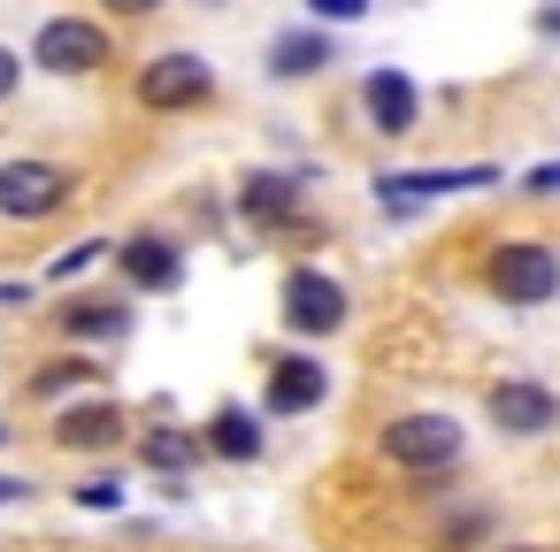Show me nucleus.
<instances>
[{
	"label": "nucleus",
	"instance_id": "412c9836",
	"mask_svg": "<svg viewBox=\"0 0 560 552\" xmlns=\"http://www.w3.org/2000/svg\"><path fill=\"white\" fill-rule=\"evenodd\" d=\"M101 254H108V246H101V238H85V246H70V254L55 261V277H78V269H85V261H101Z\"/></svg>",
	"mask_w": 560,
	"mask_h": 552
},
{
	"label": "nucleus",
	"instance_id": "39448f33",
	"mask_svg": "<svg viewBox=\"0 0 560 552\" xmlns=\"http://www.w3.org/2000/svg\"><path fill=\"white\" fill-rule=\"evenodd\" d=\"M32 55H39V70H55V78H85V70L108 62V32L85 24V16H55V24H39Z\"/></svg>",
	"mask_w": 560,
	"mask_h": 552
},
{
	"label": "nucleus",
	"instance_id": "2eb2a0df",
	"mask_svg": "<svg viewBox=\"0 0 560 552\" xmlns=\"http://www.w3.org/2000/svg\"><path fill=\"white\" fill-rule=\"evenodd\" d=\"M238 208H246L254 223H284V215L300 208V185H292V177H269V169H261V177H246V185H238Z\"/></svg>",
	"mask_w": 560,
	"mask_h": 552
},
{
	"label": "nucleus",
	"instance_id": "a878e982",
	"mask_svg": "<svg viewBox=\"0 0 560 552\" xmlns=\"http://www.w3.org/2000/svg\"><path fill=\"white\" fill-rule=\"evenodd\" d=\"M32 483H16V475H0V506H9V498H24Z\"/></svg>",
	"mask_w": 560,
	"mask_h": 552
},
{
	"label": "nucleus",
	"instance_id": "5701e85b",
	"mask_svg": "<svg viewBox=\"0 0 560 552\" xmlns=\"http://www.w3.org/2000/svg\"><path fill=\"white\" fill-rule=\"evenodd\" d=\"M16 78H24V70H16V55H9V47H0V101H9V93H16Z\"/></svg>",
	"mask_w": 560,
	"mask_h": 552
},
{
	"label": "nucleus",
	"instance_id": "0eeeda50",
	"mask_svg": "<svg viewBox=\"0 0 560 552\" xmlns=\"http://www.w3.org/2000/svg\"><path fill=\"white\" fill-rule=\"evenodd\" d=\"M139 101L147 108H200V101H215V70L200 62V55H162V62H147L139 70Z\"/></svg>",
	"mask_w": 560,
	"mask_h": 552
},
{
	"label": "nucleus",
	"instance_id": "6e6552de",
	"mask_svg": "<svg viewBox=\"0 0 560 552\" xmlns=\"http://www.w3.org/2000/svg\"><path fill=\"white\" fill-rule=\"evenodd\" d=\"M70 200V177L55 162H0V215H16V223H39Z\"/></svg>",
	"mask_w": 560,
	"mask_h": 552
},
{
	"label": "nucleus",
	"instance_id": "9b49d317",
	"mask_svg": "<svg viewBox=\"0 0 560 552\" xmlns=\"http://www.w3.org/2000/svg\"><path fill=\"white\" fill-rule=\"evenodd\" d=\"M124 277H131L139 292H177V284H185V254H177L170 238H131V246H124Z\"/></svg>",
	"mask_w": 560,
	"mask_h": 552
},
{
	"label": "nucleus",
	"instance_id": "393cba45",
	"mask_svg": "<svg viewBox=\"0 0 560 552\" xmlns=\"http://www.w3.org/2000/svg\"><path fill=\"white\" fill-rule=\"evenodd\" d=\"M537 32H545V39H560V0H552V9H537Z\"/></svg>",
	"mask_w": 560,
	"mask_h": 552
},
{
	"label": "nucleus",
	"instance_id": "1a4fd4ad",
	"mask_svg": "<svg viewBox=\"0 0 560 552\" xmlns=\"http://www.w3.org/2000/svg\"><path fill=\"white\" fill-rule=\"evenodd\" d=\"M361 108H369V131H384V139H407V131L422 124V93H415V78L392 70V62L361 78Z\"/></svg>",
	"mask_w": 560,
	"mask_h": 552
},
{
	"label": "nucleus",
	"instance_id": "423d86ee",
	"mask_svg": "<svg viewBox=\"0 0 560 552\" xmlns=\"http://www.w3.org/2000/svg\"><path fill=\"white\" fill-rule=\"evenodd\" d=\"M284 322H292L300 338L346 330V284L323 277V269H292V277H284Z\"/></svg>",
	"mask_w": 560,
	"mask_h": 552
},
{
	"label": "nucleus",
	"instance_id": "7ed1b4c3",
	"mask_svg": "<svg viewBox=\"0 0 560 552\" xmlns=\"http://www.w3.org/2000/svg\"><path fill=\"white\" fill-rule=\"evenodd\" d=\"M483 185H499L491 162H476V169H392V177H376V200H384V215H415L445 192H483Z\"/></svg>",
	"mask_w": 560,
	"mask_h": 552
},
{
	"label": "nucleus",
	"instance_id": "a211bd4d",
	"mask_svg": "<svg viewBox=\"0 0 560 552\" xmlns=\"http://www.w3.org/2000/svg\"><path fill=\"white\" fill-rule=\"evenodd\" d=\"M93 376H101V368H93V361H55V368H47V376H39V399H62V391H70V384H93Z\"/></svg>",
	"mask_w": 560,
	"mask_h": 552
},
{
	"label": "nucleus",
	"instance_id": "f03ea898",
	"mask_svg": "<svg viewBox=\"0 0 560 552\" xmlns=\"http://www.w3.org/2000/svg\"><path fill=\"white\" fill-rule=\"evenodd\" d=\"M460 445H468V437H460L453 414H399V422H384V460H399V468H415V475L453 468Z\"/></svg>",
	"mask_w": 560,
	"mask_h": 552
},
{
	"label": "nucleus",
	"instance_id": "f257e3e1",
	"mask_svg": "<svg viewBox=\"0 0 560 552\" xmlns=\"http://www.w3.org/2000/svg\"><path fill=\"white\" fill-rule=\"evenodd\" d=\"M483 284L506 307H545V300H560V254L545 238H499L483 261Z\"/></svg>",
	"mask_w": 560,
	"mask_h": 552
},
{
	"label": "nucleus",
	"instance_id": "aec40b11",
	"mask_svg": "<svg viewBox=\"0 0 560 552\" xmlns=\"http://www.w3.org/2000/svg\"><path fill=\"white\" fill-rule=\"evenodd\" d=\"M124 498V483L116 475H93V483H78V506H116Z\"/></svg>",
	"mask_w": 560,
	"mask_h": 552
},
{
	"label": "nucleus",
	"instance_id": "6ab92c4d",
	"mask_svg": "<svg viewBox=\"0 0 560 552\" xmlns=\"http://www.w3.org/2000/svg\"><path fill=\"white\" fill-rule=\"evenodd\" d=\"M307 16H315V24H361L369 0H307Z\"/></svg>",
	"mask_w": 560,
	"mask_h": 552
},
{
	"label": "nucleus",
	"instance_id": "4468645a",
	"mask_svg": "<svg viewBox=\"0 0 560 552\" xmlns=\"http://www.w3.org/2000/svg\"><path fill=\"white\" fill-rule=\"evenodd\" d=\"M330 70V39L323 32H277L269 39V78H315Z\"/></svg>",
	"mask_w": 560,
	"mask_h": 552
},
{
	"label": "nucleus",
	"instance_id": "bb28decb",
	"mask_svg": "<svg viewBox=\"0 0 560 552\" xmlns=\"http://www.w3.org/2000/svg\"><path fill=\"white\" fill-rule=\"evenodd\" d=\"M514 552H545V544H514Z\"/></svg>",
	"mask_w": 560,
	"mask_h": 552
},
{
	"label": "nucleus",
	"instance_id": "ddd939ff",
	"mask_svg": "<svg viewBox=\"0 0 560 552\" xmlns=\"http://www.w3.org/2000/svg\"><path fill=\"white\" fill-rule=\"evenodd\" d=\"M208 453H215V460H261V414H254V407H215Z\"/></svg>",
	"mask_w": 560,
	"mask_h": 552
},
{
	"label": "nucleus",
	"instance_id": "f3484780",
	"mask_svg": "<svg viewBox=\"0 0 560 552\" xmlns=\"http://www.w3.org/2000/svg\"><path fill=\"white\" fill-rule=\"evenodd\" d=\"M192 460H200V445H192V437H177V430H154V437H147V468H162V475H185Z\"/></svg>",
	"mask_w": 560,
	"mask_h": 552
},
{
	"label": "nucleus",
	"instance_id": "f8f14e48",
	"mask_svg": "<svg viewBox=\"0 0 560 552\" xmlns=\"http://www.w3.org/2000/svg\"><path fill=\"white\" fill-rule=\"evenodd\" d=\"M55 437H62L70 453H108V445L124 437V414H116V399H93V407H70V414L55 422Z\"/></svg>",
	"mask_w": 560,
	"mask_h": 552
},
{
	"label": "nucleus",
	"instance_id": "b1692460",
	"mask_svg": "<svg viewBox=\"0 0 560 552\" xmlns=\"http://www.w3.org/2000/svg\"><path fill=\"white\" fill-rule=\"evenodd\" d=\"M108 9H116V16H154L162 0H108Z\"/></svg>",
	"mask_w": 560,
	"mask_h": 552
},
{
	"label": "nucleus",
	"instance_id": "4be33fe9",
	"mask_svg": "<svg viewBox=\"0 0 560 552\" xmlns=\"http://www.w3.org/2000/svg\"><path fill=\"white\" fill-rule=\"evenodd\" d=\"M522 192H537V200H552V192H560V162H537V169L522 177Z\"/></svg>",
	"mask_w": 560,
	"mask_h": 552
},
{
	"label": "nucleus",
	"instance_id": "dca6fc26",
	"mask_svg": "<svg viewBox=\"0 0 560 552\" xmlns=\"http://www.w3.org/2000/svg\"><path fill=\"white\" fill-rule=\"evenodd\" d=\"M62 330H70V338H124L131 315L108 307V300H70V307H62Z\"/></svg>",
	"mask_w": 560,
	"mask_h": 552
},
{
	"label": "nucleus",
	"instance_id": "9d476101",
	"mask_svg": "<svg viewBox=\"0 0 560 552\" xmlns=\"http://www.w3.org/2000/svg\"><path fill=\"white\" fill-rule=\"evenodd\" d=\"M323 391H330V368L307 353H284L269 368V414H307V407H323Z\"/></svg>",
	"mask_w": 560,
	"mask_h": 552
},
{
	"label": "nucleus",
	"instance_id": "20e7f679",
	"mask_svg": "<svg viewBox=\"0 0 560 552\" xmlns=\"http://www.w3.org/2000/svg\"><path fill=\"white\" fill-rule=\"evenodd\" d=\"M491 430H506V437H552L560 430V391L552 384H537V376H506V384H491Z\"/></svg>",
	"mask_w": 560,
	"mask_h": 552
}]
</instances>
